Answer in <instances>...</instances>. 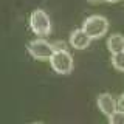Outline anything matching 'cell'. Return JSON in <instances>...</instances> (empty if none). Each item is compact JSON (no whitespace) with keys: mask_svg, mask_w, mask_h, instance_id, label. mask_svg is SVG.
<instances>
[{"mask_svg":"<svg viewBox=\"0 0 124 124\" xmlns=\"http://www.w3.org/2000/svg\"><path fill=\"white\" fill-rule=\"evenodd\" d=\"M82 30L92 39H101L108 31V20L104 16H90L84 20Z\"/></svg>","mask_w":124,"mask_h":124,"instance_id":"obj_1","label":"cell"},{"mask_svg":"<svg viewBox=\"0 0 124 124\" xmlns=\"http://www.w3.org/2000/svg\"><path fill=\"white\" fill-rule=\"evenodd\" d=\"M30 26L36 36H48L51 31V20L44 9H34L30 16Z\"/></svg>","mask_w":124,"mask_h":124,"instance_id":"obj_2","label":"cell"},{"mask_svg":"<svg viewBox=\"0 0 124 124\" xmlns=\"http://www.w3.org/2000/svg\"><path fill=\"white\" fill-rule=\"evenodd\" d=\"M50 65L57 75H70L73 70V57L67 50H57L50 59Z\"/></svg>","mask_w":124,"mask_h":124,"instance_id":"obj_3","label":"cell"},{"mask_svg":"<svg viewBox=\"0 0 124 124\" xmlns=\"http://www.w3.org/2000/svg\"><path fill=\"white\" fill-rule=\"evenodd\" d=\"M54 51L56 50H54L53 44H48V42L42 40V39L31 40L28 44V53L34 59H39V61H50Z\"/></svg>","mask_w":124,"mask_h":124,"instance_id":"obj_4","label":"cell"},{"mask_svg":"<svg viewBox=\"0 0 124 124\" xmlns=\"http://www.w3.org/2000/svg\"><path fill=\"white\" fill-rule=\"evenodd\" d=\"M92 40L93 39L88 36L82 28L75 30L71 34H70V45H71L75 50H85L88 45H90Z\"/></svg>","mask_w":124,"mask_h":124,"instance_id":"obj_5","label":"cell"},{"mask_svg":"<svg viewBox=\"0 0 124 124\" xmlns=\"http://www.w3.org/2000/svg\"><path fill=\"white\" fill-rule=\"evenodd\" d=\"M98 107H99V110L108 118V116L116 110L118 101H115V98L110 95V93H101L98 96Z\"/></svg>","mask_w":124,"mask_h":124,"instance_id":"obj_6","label":"cell"},{"mask_svg":"<svg viewBox=\"0 0 124 124\" xmlns=\"http://www.w3.org/2000/svg\"><path fill=\"white\" fill-rule=\"evenodd\" d=\"M107 50L112 54L123 51L124 50V36L123 34H119V33L112 34V36L107 39Z\"/></svg>","mask_w":124,"mask_h":124,"instance_id":"obj_7","label":"cell"},{"mask_svg":"<svg viewBox=\"0 0 124 124\" xmlns=\"http://www.w3.org/2000/svg\"><path fill=\"white\" fill-rule=\"evenodd\" d=\"M112 65L113 68H116L118 71H124V50L119 53L112 54Z\"/></svg>","mask_w":124,"mask_h":124,"instance_id":"obj_8","label":"cell"},{"mask_svg":"<svg viewBox=\"0 0 124 124\" xmlns=\"http://www.w3.org/2000/svg\"><path fill=\"white\" fill-rule=\"evenodd\" d=\"M108 123L110 124H124V110H115L113 113L108 116Z\"/></svg>","mask_w":124,"mask_h":124,"instance_id":"obj_9","label":"cell"},{"mask_svg":"<svg viewBox=\"0 0 124 124\" xmlns=\"http://www.w3.org/2000/svg\"><path fill=\"white\" fill-rule=\"evenodd\" d=\"M53 46H54L56 51H57V50H65V44H64V42H54Z\"/></svg>","mask_w":124,"mask_h":124,"instance_id":"obj_10","label":"cell"},{"mask_svg":"<svg viewBox=\"0 0 124 124\" xmlns=\"http://www.w3.org/2000/svg\"><path fill=\"white\" fill-rule=\"evenodd\" d=\"M118 107L124 110V93H121V95H119V98H118Z\"/></svg>","mask_w":124,"mask_h":124,"instance_id":"obj_11","label":"cell"},{"mask_svg":"<svg viewBox=\"0 0 124 124\" xmlns=\"http://www.w3.org/2000/svg\"><path fill=\"white\" fill-rule=\"evenodd\" d=\"M102 2H107V3H116V2H119V0H102Z\"/></svg>","mask_w":124,"mask_h":124,"instance_id":"obj_12","label":"cell"},{"mask_svg":"<svg viewBox=\"0 0 124 124\" xmlns=\"http://www.w3.org/2000/svg\"><path fill=\"white\" fill-rule=\"evenodd\" d=\"M90 2H92V3H96V2H98V0H90Z\"/></svg>","mask_w":124,"mask_h":124,"instance_id":"obj_13","label":"cell"}]
</instances>
